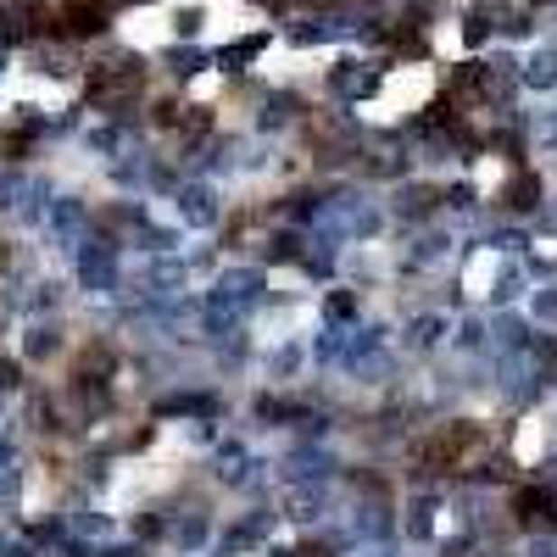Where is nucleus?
I'll list each match as a JSON object with an SVG mask.
<instances>
[{
    "label": "nucleus",
    "mask_w": 557,
    "mask_h": 557,
    "mask_svg": "<svg viewBox=\"0 0 557 557\" xmlns=\"http://www.w3.org/2000/svg\"><path fill=\"white\" fill-rule=\"evenodd\" d=\"M469 441H474L469 430H446L441 441H430V446H423L418 457H423L430 469H446V463H457V457H463V446H469Z\"/></svg>",
    "instance_id": "nucleus-1"
},
{
    "label": "nucleus",
    "mask_w": 557,
    "mask_h": 557,
    "mask_svg": "<svg viewBox=\"0 0 557 557\" xmlns=\"http://www.w3.org/2000/svg\"><path fill=\"white\" fill-rule=\"evenodd\" d=\"M541 507H552L541 490H524V497H518V518H541Z\"/></svg>",
    "instance_id": "nucleus-2"
}]
</instances>
